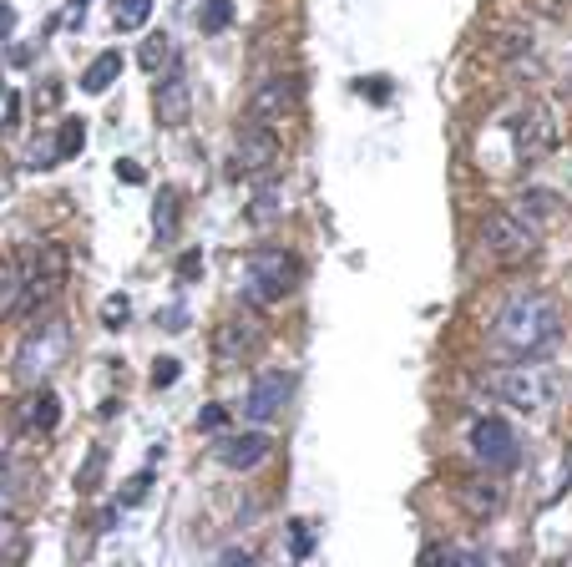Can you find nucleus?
<instances>
[{
    "mask_svg": "<svg viewBox=\"0 0 572 567\" xmlns=\"http://www.w3.org/2000/svg\"><path fill=\"white\" fill-rule=\"evenodd\" d=\"M486 340H492V350H502L512 360H532L562 340V309L542 289H517L497 304Z\"/></svg>",
    "mask_w": 572,
    "mask_h": 567,
    "instance_id": "obj_1",
    "label": "nucleus"
},
{
    "mask_svg": "<svg viewBox=\"0 0 572 567\" xmlns=\"http://www.w3.org/2000/svg\"><path fill=\"white\" fill-rule=\"evenodd\" d=\"M481 385L492 390L497 400L527 411V416H542L547 405L557 400V370L552 365H537V355L532 360H517V365H502V370H486Z\"/></svg>",
    "mask_w": 572,
    "mask_h": 567,
    "instance_id": "obj_2",
    "label": "nucleus"
},
{
    "mask_svg": "<svg viewBox=\"0 0 572 567\" xmlns=\"http://www.w3.org/2000/svg\"><path fill=\"white\" fill-rule=\"evenodd\" d=\"M66 350H71V324L66 319H41L21 335V350H16V380L21 385H46L61 365H66Z\"/></svg>",
    "mask_w": 572,
    "mask_h": 567,
    "instance_id": "obj_3",
    "label": "nucleus"
},
{
    "mask_svg": "<svg viewBox=\"0 0 572 567\" xmlns=\"http://www.w3.org/2000/svg\"><path fill=\"white\" fill-rule=\"evenodd\" d=\"M299 259L284 254V249H254L243 259V299L254 309H269V304H284L294 289H299Z\"/></svg>",
    "mask_w": 572,
    "mask_h": 567,
    "instance_id": "obj_4",
    "label": "nucleus"
},
{
    "mask_svg": "<svg viewBox=\"0 0 572 567\" xmlns=\"http://www.w3.org/2000/svg\"><path fill=\"white\" fill-rule=\"evenodd\" d=\"M537 238H542V228L527 223L517 208H497V213H486V223H481V249H486V259H497V264L532 259Z\"/></svg>",
    "mask_w": 572,
    "mask_h": 567,
    "instance_id": "obj_5",
    "label": "nucleus"
},
{
    "mask_svg": "<svg viewBox=\"0 0 572 567\" xmlns=\"http://www.w3.org/2000/svg\"><path fill=\"white\" fill-rule=\"evenodd\" d=\"M61 284H66V249L61 243H41V249L31 254V264H26V279H21V304H16V314H26V319H36L56 294H61Z\"/></svg>",
    "mask_w": 572,
    "mask_h": 567,
    "instance_id": "obj_6",
    "label": "nucleus"
},
{
    "mask_svg": "<svg viewBox=\"0 0 572 567\" xmlns=\"http://www.w3.org/2000/svg\"><path fill=\"white\" fill-rule=\"evenodd\" d=\"M264 345V319L259 314H228L213 330V360L218 370H238L243 360H254Z\"/></svg>",
    "mask_w": 572,
    "mask_h": 567,
    "instance_id": "obj_7",
    "label": "nucleus"
},
{
    "mask_svg": "<svg viewBox=\"0 0 572 567\" xmlns=\"http://www.w3.org/2000/svg\"><path fill=\"white\" fill-rule=\"evenodd\" d=\"M507 132H512V147H517V162H542L552 147H557V122L542 102H527L507 117Z\"/></svg>",
    "mask_w": 572,
    "mask_h": 567,
    "instance_id": "obj_8",
    "label": "nucleus"
},
{
    "mask_svg": "<svg viewBox=\"0 0 572 567\" xmlns=\"http://www.w3.org/2000/svg\"><path fill=\"white\" fill-rule=\"evenodd\" d=\"M274 162H279L274 122H243L238 137H233V168L249 173V178H264V173H274Z\"/></svg>",
    "mask_w": 572,
    "mask_h": 567,
    "instance_id": "obj_9",
    "label": "nucleus"
},
{
    "mask_svg": "<svg viewBox=\"0 0 572 567\" xmlns=\"http://www.w3.org/2000/svg\"><path fill=\"white\" fill-rule=\"evenodd\" d=\"M471 456L481 461V471H512L522 461L517 451V431L502 421V416H486L471 426Z\"/></svg>",
    "mask_w": 572,
    "mask_h": 567,
    "instance_id": "obj_10",
    "label": "nucleus"
},
{
    "mask_svg": "<svg viewBox=\"0 0 572 567\" xmlns=\"http://www.w3.org/2000/svg\"><path fill=\"white\" fill-rule=\"evenodd\" d=\"M289 395H294V375L289 370H259L249 395H243V416H249L254 426H269V421L284 416Z\"/></svg>",
    "mask_w": 572,
    "mask_h": 567,
    "instance_id": "obj_11",
    "label": "nucleus"
},
{
    "mask_svg": "<svg viewBox=\"0 0 572 567\" xmlns=\"http://www.w3.org/2000/svg\"><path fill=\"white\" fill-rule=\"evenodd\" d=\"M299 107V81L294 76H264L259 87L249 92V102H243V112H249V122H279Z\"/></svg>",
    "mask_w": 572,
    "mask_h": 567,
    "instance_id": "obj_12",
    "label": "nucleus"
},
{
    "mask_svg": "<svg viewBox=\"0 0 572 567\" xmlns=\"http://www.w3.org/2000/svg\"><path fill=\"white\" fill-rule=\"evenodd\" d=\"M152 112H157L162 127H188L193 122V87H188V76L178 66L152 87Z\"/></svg>",
    "mask_w": 572,
    "mask_h": 567,
    "instance_id": "obj_13",
    "label": "nucleus"
},
{
    "mask_svg": "<svg viewBox=\"0 0 572 567\" xmlns=\"http://www.w3.org/2000/svg\"><path fill=\"white\" fill-rule=\"evenodd\" d=\"M456 502H461V512H466L471 522H486V517L502 512L507 492H502L497 471H481V476H461V481H456Z\"/></svg>",
    "mask_w": 572,
    "mask_h": 567,
    "instance_id": "obj_14",
    "label": "nucleus"
},
{
    "mask_svg": "<svg viewBox=\"0 0 572 567\" xmlns=\"http://www.w3.org/2000/svg\"><path fill=\"white\" fill-rule=\"evenodd\" d=\"M269 451H274L269 431H243V436H223V441L213 446V456H218L228 471H254L259 461H269Z\"/></svg>",
    "mask_w": 572,
    "mask_h": 567,
    "instance_id": "obj_15",
    "label": "nucleus"
},
{
    "mask_svg": "<svg viewBox=\"0 0 572 567\" xmlns=\"http://www.w3.org/2000/svg\"><path fill=\"white\" fill-rule=\"evenodd\" d=\"M21 537V492L11 476H0V552H11Z\"/></svg>",
    "mask_w": 572,
    "mask_h": 567,
    "instance_id": "obj_16",
    "label": "nucleus"
},
{
    "mask_svg": "<svg viewBox=\"0 0 572 567\" xmlns=\"http://www.w3.org/2000/svg\"><path fill=\"white\" fill-rule=\"evenodd\" d=\"M112 81H122V51H102L87 71H81V92L102 97V92H112Z\"/></svg>",
    "mask_w": 572,
    "mask_h": 567,
    "instance_id": "obj_17",
    "label": "nucleus"
},
{
    "mask_svg": "<svg viewBox=\"0 0 572 567\" xmlns=\"http://www.w3.org/2000/svg\"><path fill=\"white\" fill-rule=\"evenodd\" d=\"M517 213H522L527 223L547 228V223H557V218H562V203H557V193H547V188H527V193L517 198Z\"/></svg>",
    "mask_w": 572,
    "mask_h": 567,
    "instance_id": "obj_18",
    "label": "nucleus"
},
{
    "mask_svg": "<svg viewBox=\"0 0 572 567\" xmlns=\"http://www.w3.org/2000/svg\"><path fill=\"white\" fill-rule=\"evenodd\" d=\"M26 421L41 431V436H51L56 431V421H61V400H56V390L51 385H36V395H31V411H26Z\"/></svg>",
    "mask_w": 572,
    "mask_h": 567,
    "instance_id": "obj_19",
    "label": "nucleus"
},
{
    "mask_svg": "<svg viewBox=\"0 0 572 567\" xmlns=\"http://www.w3.org/2000/svg\"><path fill=\"white\" fill-rule=\"evenodd\" d=\"M279 218H284V188L269 178V183L259 188L254 208H249V223H254V228H269V223H279Z\"/></svg>",
    "mask_w": 572,
    "mask_h": 567,
    "instance_id": "obj_20",
    "label": "nucleus"
},
{
    "mask_svg": "<svg viewBox=\"0 0 572 567\" xmlns=\"http://www.w3.org/2000/svg\"><path fill=\"white\" fill-rule=\"evenodd\" d=\"M21 279H26V264L0 259V314H16V304H21Z\"/></svg>",
    "mask_w": 572,
    "mask_h": 567,
    "instance_id": "obj_21",
    "label": "nucleus"
},
{
    "mask_svg": "<svg viewBox=\"0 0 572 567\" xmlns=\"http://www.w3.org/2000/svg\"><path fill=\"white\" fill-rule=\"evenodd\" d=\"M152 228H157L162 243H173V238H178V193H173V188L157 198V208H152Z\"/></svg>",
    "mask_w": 572,
    "mask_h": 567,
    "instance_id": "obj_22",
    "label": "nucleus"
},
{
    "mask_svg": "<svg viewBox=\"0 0 572 567\" xmlns=\"http://www.w3.org/2000/svg\"><path fill=\"white\" fill-rule=\"evenodd\" d=\"M81 147H87V122H81V117H66V122L56 127V162L76 157Z\"/></svg>",
    "mask_w": 572,
    "mask_h": 567,
    "instance_id": "obj_23",
    "label": "nucleus"
},
{
    "mask_svg": "<svg viewBox=\"0 0 572 567\" xmlns=\"http://www.w3.org/2000/svg\"><path fill=\"white\" fill-rule=\"evenodd\" d=\"M233 26V0H203V11H198V31L203 36H218Z\"/></svg>",
    "mask_w": 572,
    "mask_h": 567,
    "instance_id": "obj_24",
    "label": "nucleus"
},
{
    "mask_svg": "<svg viewBox=\"0 0 572 567\" xmlns=\"http://www.w3.org/2000/svg\"><path fill=\"white\" fill-rule=\"evenodd\" d=\"M421 562H471V567H481V562H486V552H476V547H451V542H436V547H426V552H421Z\"/></svg>",
    "mask_w": 572,
    "mask_h": 567,
    "instance_id": "obj_25",
    "label": "nucleus"
},
{
    "mask_svg": "<svg viewBox=\"0 0 572 567\" xmlns=\"http://www.w3.org/2000/svg\"><path fill=\"white\" fill-rule=\"evenodd\" d=\"M117 31H142L147 16H152V0H117Z\"/></svg>",
    "mask_w": 572,
    "mask_h": 567,
    "instance_id": "obj_26",
    "label": "nucleus"
},
{
    "mask_svg": "<svg viewBox=\"0 0 572 567\" xmlns=\"http://www.w3.org/2000/svg\"><path fill=\"white\" fill-rule=\"evenodd\" d=\"M137 61H142V71H152V76H157L162 66L173 61V41H168V36H147V41H142V56H137Z\"/></svg>",
    "mask_w": 572,
    "mask_h": 567,
    "instance_id": "obj_27",
    "label": "nucleus"
},
{
    "mask_svg": "<svg viewBox=\"0 0 572 567\" xmlns=\"http://www.w3.org/2000/svg\"><path fill=\"white\" fill-rule=\"evenodd\" d=\"M102 471H107V451L97 446V451L87 456V466L76 471V492H97V486H102Z\"/></svg>",
    "mask_w": 572,
    "mask_h": 567,
    "instance_id": "obj_28",
    "label": "nucleus"
},
{
    "mask_svg": "<svg viewBox=\"0 0 572 567\" xmlns=\"http://www.w3.org/2000/svg\"><path fill=\"white\" fill-rule=\"evenodd\" d=\"M127 319H132V304H127L122 294H107V299H102V324H107V330H122Z\"/></svg>",
    "mask_w": 572,
    "mask_h": 567,
    "instance_id": "obj_29",
    "label": "nucleus"
},
{
    "mask_svg": "<svg viewBox=\"0 0 572 567\" xmlns=\"http://www.w3.org/2000/svg\"><path fill=\"white\" fill-rule=\"evenodd\" d=\"M147 486H152V471H137V476L127 481V492H122V502H117V507H137V502L147 497Z\"/></svg>",
    "mask_w": 572,
    "mask_h": 567,
    "instance_id": "obj_30",
    "label": "nucleus"
},
{
    "mask_svg": "<svg viewBox=\"0 0 572 567\" xmlns=\"http://www.w3.org/2000/svg\"><path fill=\"white\" fill-rule=\"evenodd\" d=\"M223 426H228L223 405H203V411H198V431H223Z\"/></svg>",
    "mask_w": 572,
    "mask_h": 567,
    "instance_id": "obj_31",
    "label": "nucleus"
},
{
    "mask_svg": "<svg viewBox=\"0 0 572 567\" xmlns=\"http://www.w3.org/2000/svg\"><path fill=\"white\" fill-rule=\"evenodd\" d=\"M173 380H178V360H157V365H152V385H157V390H168Z\"/></svg>",
    "mask_w": 572,
    "mask_h": 567,
    "instance_id": "obj_32",
    "label": "nucleus"
},
{
    "mask_svg": "<svg viewBox=\"0 0 572 567\" xmlns=\"http://www.w3.org/2000/svg\"><path fill=\"white\" fill-rule=\"evenodd\" d=\"M314 552V532H309V522H294V557H309Z\"/></svg>",
    "mask_w": 572,
    "mask_h": 567,
    "instance_id": "obj_33",
    "label": "nucleus"
},
{
    "mask_svg": "<svg viewBox=\"0 0 572 567\" xmlns=\"http://www.w3.org/2000/svg\"><path fill=\"white\" fill-rule=\"evenodd\" d=\"M360 92H370V102H390V81L385 76H370V81H360Z\"/></svg>",
    "mask_w": 572,
    "mask_h": 567,
    "instance_id": "obj_34",
    "label": "nucleus"
},
{
    "mask_svg": "<svg viewBox=\"0 0 572 567\" xmlns=\"http://www.w3.org/2000/svg\"><path fill=\"white\" fill-rule=\"evenodd\" d=\"M198 274H203V254H183V259H178V279L188 284V279H198Z\"/></svg>",
    "mask_w": 572,
    "mask_h": 567,
    "instance_id": "obj_35",
    "label": "nucleus"
},
{
    "mask_svg": "<svg viewBox=\"0 0 572 567\" xmlns=\"http://www.w3.org/2000/svg\"><path fill=\"white\" fill-rule=\"evenodd\" d=\"M117 178H122V183H132V188H137V183H147V173L137 168L132 157H122V162H117Z\"/></svg>",
    "mask_w": 572,
    "mask_h": 567,
    "instance_id": "obj_36",
    "label": "nucleus"
},
{
    "mask_svg": "<svg viewBox=\"0 0 572 567\" xmlns=\"http://www.w3.org/2000/svg\"><path fill=\"white\" fill-rule=\"evenodd\" d=\"M183 319H188V309H183V304H173L168 314H157V324H162V330H188Z\"/></svg>",
    "mask_w": 572,
    "mask_h": 567,
    "instance_id": "obj_37",
    "label": "nucleus"
},
{
    "mask_svg": "<svg viewBox=\"0 0 572 567\" xmlns=\"http://www.w3.org/2000/svg\"><path fill=\"white\" fill-rule=\"evenodd\" d=\"M11 31H16V11L6 6V0H0V41H6Z\"/></svg>",
    "mask_w": 572,
    "mask_h": 567,
    "instance_id": "obj_38",
    "label": "nucleus"
},
{
    "mask_svg": "<svg viewBox=\"0 0 572 567\" xmlns=\"http://www.w3.org/2000/svg\"><path fill=\"white\" fill-rule=\"evenodd\" d=\"M223 562H228V567H238V562L249 567V562H254V552H249V547H228V552H223Z\"/></svg>",
    "mask_w": 572,
    "mask_h": 567,
    "instance_id": "obj_39",
    "label": "nucleus"
}]
</instances>
